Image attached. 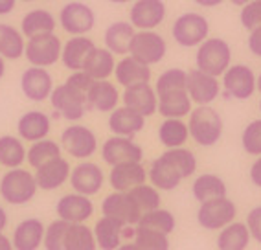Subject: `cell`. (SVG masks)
<instances>
[{
  "mask_svg": "<svg viewBox=\"0 0 261 250\" xmlns=\"http://www.w3.org/2000/svg\"><path fill=\"white\" fill-rule=\"evenodd\" d=\"M61 151H63V147H61V144H57L56 140L42 138L37 140V142H32V145L26 151V160L33 169H37L42 164L61 157Z\"/></svg>",
  "mask_w": 261,
  "mask_h": 250,
  "instance_id": "39",
  "label": "cell"
},
{
  "mask_svg": "<svg viewBox=\"0 0 261 250\" xmlns=\"http://www.w3.org/2000/svg\"><path fill=\"white\" fill-rule=\"evenodd\" d=\"M4 74H6V59L0 56V79L4 78Z\"/></svg>",
  "mask_w": 261,
  "mask_h": 250,
  "instance_id": "58",
  "label": "cell"
},
{
  "mask_svg": "<svg viewBox=\"0 0 261 250\" xmlns=\"http://www.w3.org/2000/svg\"><path fill=\"white\" fill-rule=\"evenodd\" d=\"M188 138H190V129L182 118H164L159 127V140L164 147H184Z\"/></svg>",
  "mask_w": 261,
  "mask_h": 250,
  "instance_id": "35",
  "label": "cell"
},
{
  "mask_svg": "<svg viewBox=\"0 0 261 250\" xmlns=\"http://www.w3.org/2000/svg\"><path fill=\"white\" fill-rule=\"evenodd\" d=\"M193 111V102H191L188 90H177L159 96V111L164 118H184L190 116Z\"/></svg>",
  "mask_w": 261,
  "mask_h": 250,
  "instance_id": "34",
  "label": "cell"
},
{
  "mask_svg": "<svg viewBox=\"0 0 261 250\" xmlns=\"http://www.w3.org/2000/svg\"><path fill=\"white\" fill-rule=\"evenodd\" d=\"M61 50H63V41L54 33H42L35 35L26 41L24 48V57L32 66H54L57 61H61Z\"/></svg>",
  "mask_w": 261,
  "mask_h": 250,
  "instance_id": "9",
  "label": "cell"
},
{
  "mask_svg": "<svg viewBox=\"0 0 261 250\" xmlns=\"http://www.w3.org/2000/svg\"><path fill=\"white\" fill-rule=\"evenodd\" d=\"M147 181V169L142 162H123L111 166L109 184L114 191H129Z\"/></svg>",
  "mask_w": 261,
  "mask_h": 250,
  "instance_id": "24",
  "label": "cell"
},
{
  "mask_svg": "<svg viewBox=\"0 0 261 250\" xmlns=\"http://www.w3.org/2000/svg\"><path fill=\"white\" fill-rule=\"evenodd\" d=\"M259 111H261V99H259Z\"/></svg>",
  "mask_w": 261,
  "mask_h": 250,
  "instance_id": "62",
  "label": "cell"
},
{
  "mask_svg": "<svg viewBox=\"0 0 261 250\" xmlns=\"http://www.w3.org/2000/svg\"><path fill=\"white\" fill-rule=\"evenodd\" d=\"M123 228H125V224H121L120 221L109 217V215H103L101 219H98L96 227H94V237H96L98 248L116 250L123 239Z\"/></svg>",
  "mask_w": 261,
  "mask_h": 250,
  "instance_id": "31",
  "label": "cell"
},
{
  "mask_svg": "<svg viewBox=\"0 0 261 250\" xmlns=\"http://www.w3.org/2000/svg\"><path fill=\"white\" fill-rule=\"evenodd\" d=\"M22 2H33V0H22Z\"/></svg>",
  "mask_w": 261,
  "mask_h": 250,
  "instance_id": "61",
  "label": "cell"
},
{
  "mask_svg": "<svg viewBox=\"0 0 261 250\" xmlns=\"http://www.w3.org/2000/svg\"><path fill=\"white\" fill-rule=\"evenodd\" d=\"M223 96L228 97V99H239V102H245V99H250L254 96V92L257 90L256 87V79L257 76L254 74V70L248 65H230L228 70L224 72L223 76Z\"/></svg>",
  "mask_w": 261,
  "mask_h": 250,
  "instance_id": "8",
  "label": "cell"
},
{
  "mask_svg": "<svg viewBox=\"0 0 261 250\" xmlns=\"http://www.w3.org/2000/svg\"><path fill=\"white\" fill-rule=\"evenodd\" d=\"M168 54V42L154 30H136L135 37L130 41L129 56L135 57L144 65H159Z\"/></svg>",
  "mask_w": 261,
  "mask_h": 250,
  "instance_id": "7",
  "label": "cell"
},
{
  "mask_svg": "<svg viewBox=\"0 0 261 250\" xmlns=\"http://www.w3.org/2000/svg\"><path fill=\"white\" fill-rule=\"evenodd\" d=\"M61 147L72 158L87 160L98 151V136L87 125L72 123L61 133Z\"/></svg>",
  "mask_w": 261,
  "mask_h": 250,
  "instance_id": "10",
  "label": "cell"
},
{
  "mask_svg": "<svg viewBox=\"0 0 261 250\" xmlns=\"http://www.w3.org/2000/svg\"><path fill=\"white\" fill-rule=\"evenodd\" d=\"M197 171V158L186 147H173L154 158L147 169L149 182L160 191H173Z\"/></svg>",
  "mask_w": 261,
  "mask_h": 250,
  "instance_id": "1",
  "label": "cell"
},
{
  "mask_svg": "<svg viewBox=\"0 0 261 250\" xmlns=\"http://www.w3.org/2000/svg\"><path fill=\"white\" fill-rule=\"evenodd\" d=\"M121 94L118 87L109 79H94L92 87L87 92V105L89 111L112 112L120 105Z\"/></svg>",
  "mask_w": 261,
  "mask_h": 250,
  "instance_id": "22",
  "label": "cell"
},
{
  "mask_svg": "<svg viewBox=\"0 0 261 250\" xmlns=\"http://www.w3.org/2000/svg\"><path fill=\"white\" fill-rule=\"evenodd\" d=\"M54 78L46 68L42 66H32L24 70L20 76V90L30 102L42 103L50 99V94L54 90Z\"/></svg>",
  "mask_w": 261,
  "mask_h": 250,
  "instance_id": "18",
  "label": "cell"
},
{
  "mask_svg": "<svg viewBox=\"0 0 261 250\" xmlns=\"http://www.w3.org/2000/svg\"><path fill=\"white\" fill-rule=\"evenodd\" d=\"M57 28V19L54 13L42 8H35V10L28 11L20 20V32L26 39L35 37V35H42V33H54Z\"/></svg>",
  "mask_w": 261,
  "mask_h": 250,
  "instance_id": "30",
  "label": "cell"
},
{
  "mask_svg": "<svg viewBox=\"0 0 261 250\" xmlns=\"http://www.w3.org/2000/svg\"><path fill=\"white\" fill-rule=\"evenodd\" d=\"M248 2H252V0H230V4L238 6V8H243V6L248 4Z\"/></svg>",
  "mask_w": 261,
  "mask_h": 250,
  "instance_id": "57",
  "label": "cell"
},
{
  "mask_svg": "<svg viewBox=\"0 0 261 250\" xmlns=\"http://www.w3.org/2000/svg\"><path fill=\"white\" fill-rule=\"evenodd\" d=\"M230 65H232V48L224 39L208 37L197 46L195 68L215 76V78H221Z\"/></svg>",
  "mask_w": 261,
  "mask_h": 250,
  "instance_id": "4",
  "label": "cell"
},
{
  "mask_svg": "<svg viewBox=\"0 0 261 250\" xmlns=\"http://www.w3.org/2000/svg\"><path fill=\"white\" fill-rule=\"evenodd\" d=\"M101 212L103 215L116 219L125 227H135L142 217V210L136 206V203L127 191H112V193H109L101 203Z\"/></svg>",
  "mask_w": 261,
  "mask_h": 250,
  "instance_id": "15",
  "label": "cell"
},
{
  "mask_svg": "<svg viewBox=\"0 0 261 250\" xmlns=\"http://www.w3.org/2000/svg\"><path fill=\"white\" fill-rule=\"evenodd\" d=\"M247 46H248V52H250L252 56L261 57V26L256 30H252V32H248Z\"/></svg>",
  "mask_w": 261,
  "mask_h": 250,
  "instance_id": "50",
  "label": "cell"
},
{
  "mask_svg": "<svg viewBox=\"0 0 261 250\" xmlns=\"http://www.w3.org/2000/svg\"><path fill=\"white\" fill-rule=\"evenodd\" d=\"M65 250H98V243L85 222H70L65 237Z\"/></svg>",
  "mask_w": 261,
  "mask_h": 250,
  "instance_id": "40",
  "label": "cell"
},
{
  "mask_svg": "<svg viewBox=\"0 0 261 250\" xmlns=\"http://www.w3.org/2000/svg\"><path fill=\"white\" fill-rule=\"evenodd\" d=\"M241 145L247 155H252V157H259L261 155V118L252 120L243 129Z\"/></svg>",
  "mask_w": 261,
  "mask_h": 250,
  "instance_id": "46",
  "label": "cell"
},
{
  "mask_svg": "<svg viewBox=\"0 0 261 250\" xmlns=\"http://www.w3.org/2000/svg\"><path fill=\"white\" fill-rule=\"evenodd\" d=\"M186 78L188 72L182 68H168L156 78L154 90L156 96H164L169 92H177V90H188L186 88Z\"/></svg>",
  "mask_w": 261,
  "mask_h": 250,
  "instance_id": "42",
  "label": "cell"
},
{
  "mask_svg": "<svg viewBox=\"0 0 261 250\" xmlns=\"http://www.w3.org/2000/svg\"><path fill=\"white\" fill-rule=\"evenodd\" d=\"M197 6H201V8H217V6H221L224 2V0H193Z\"/></svg>",
  "mask_w": 261,
  "mask_h": 250,
  "instance_id": "53",
  "label": "cell"
},
{
  "mask_svg": "<svg viewBox=\"0 0 261 250\" xmlns=\"http://www.w3.org/2000/svg\"><path fill=\"white\" fill-rule=\"evenodd\" d=\"M46 227L42 224L41 219L28 217L20 221L13 230V248L15 250H39L44 239Z\"/></svg>",
  "mask_w": 261,
  "mask_h": 250,
  "instance_id": "27",
  "label": "cell"
},
{
  "mask_svg": "<svg viewBox=\"0 0 261 250\" xmlns=\"http://www.w3.org/2000/svg\"><path fill=\"white\" fill-rule=\"evenodd\" d=\"M59 26L68 35H87L96 26V13L87 2L70 0L61 8Z\"/></svg>",
  "mask_w": 261,
  "mask_h": 250,
  "instance_id": "11",
  "label": "cell"
},
{
  "mask_svg": "<svg viewBox=\"0 0 261 250\" xmlns=\"http://www.w3.org/2000/svg\"><path fill=\"white\" fill-rule=\"evenodd\" d=\"M0 250H15L11 239H10V237H6L2 232H0Z\"/></svg>",
  "mask_w": 261,
  "mask_h": 250,
  "instance_id": "54",
  "label": "cell"
},
{
  "mask_svg": "<svg viewBox=\"0 0 261 250\" xmlns=\"http://www.w3.org/2000/svg\"><path fill=\"white\" fill-rule=\"evenodd\" d=\"M135 26L129 20H116L111 22L103 33V41H105V48L114 54V56H127L130 48V41L135 37Z\"/></svg>",
  "mask_w": 261,
  "mask_h": 250,
  "instance_id": "29",
  "label": "cell"
},
{
  "mask_svg": "<svg viewBox=\"0 0 261 250\" xmlns=\"http://www.w3.org/2000/svg\"><path fill=\"white\" fill-rule=\"evenodd\" d=\"M114 68H116V57L105 46L94 48L83 66V70L92 79H109L114 76Z\"/></svg>",
  "mask_w": 261,
  "mask_h": 250,
  "instance_id": "32",
  "label": "cell"
},
{
  "mask_svg": "<svg viewBox=\"0 0 261 250\" xmlns=\"http://www.w3.org/2000/svg\"><path fill=\"white\" fill-rule=\"evenodd\" d=\"M247 227L252 239L261 243V206H256L247 213Z\"/></svg>",
  "mask_w": 261,
  "mask_h": 250,
  "instance_id": "49",
  "label": "cell"
},
{
  "mask_svg": "<svg viewBox=\"0 0 261 250\" xmlns=\"http://www.w3.org/2000/svg\"><path fill=\"white\" fill-rule=\"evenodd\" d=\"M37 190L39 186L35 175L22 166L8 169L0 179V197L13 206L28 204L37 195Z\"/></svg>",
  "mask_w": 261,
  "mask_h": 250,
  "instance_id": "3",
  "label": "cell"
},
{
  "mask_svg": "<svg viewBox=\"0 0 261 250\" xmlns=\"http://www.w3.org/2000/svg\"><path fill=\"white\" fill-rule=\"evenodd\" d=\"M239 22L247 32H252L261 26V0H252L245 4L239 11Z\"/></svg>",
  "mask_w": 261,
  "mask_h": 250,
  "instance_id": "47",
  "label": "cell"
},
{
  "mask_svg": "<svg viewBox=\"0 0 261 250\" xmlns=\"http://www.w3.org/2000/svg\"><path fill=\"white\" fill-rule=\"evenodd\" d=\"M24 48H26V37L22 32L11 24L0 22V56L4 59L17 61L24 57Z\"/></svg>",
  "mask_w": 261,
  "mask_h": 250,
  "instance_id": "37",
  "label": "cell"
},
{
  "mask_svg": "<svg viewBox=\"0 0 261 250\" xmlns=\"http://www.w3.org/2000/svg\"><path fill=\"white\" fill-rule=\"evenodd\" d=\"M68 182H70L72 190L75 193L94 197V195H98L101 191L103 184H105V175H103V169L96 162L81 160L77 166L72 167Z\"/></svg>",
  "mask_w": 261,
  "mask_h": 250,
  "instance_id": "17",
  "label": "cell"
},
{
  "mask_svg": "<svg viewBox=\"0 0 261 250\" xmlns=\"http://www.w3.org/2000/svg\"><path fill=\"white\" fill-rule=\"evenodd\" d=\"M168 8L164 0H133L129 22L135 30H154L166 20Z\"/></svg>",
  "mask_w": 261,
  "mask_h": 250,
  "instance_id": "16",
  "label": "cell"
},
{
  "mask_svg": "<svg viewBox=\"0 0 261 250\" xmlns=\"http://www.w3.org/2000/svg\"><path fill=\"white\" fill-rule=\"evenodd\" d=\"M171 37L182 48H197L210 37V22L202 13L186 11L173 22Z\"/></svg>",
  "mask_w": 261,
  "mask_h": 250,
  "instance_id": "5",
  "label": "cell"
},
{
  "mask_svg": "<svg viewBox=\"0 0 261 250\" xmlns=\"http://www.w3.org/2000/svg\"><path fill=\"white\" fill-rule=\"evenodd\" d=\"M186 88L191 102L195 105H212L223 92V85L219 83V78L206 74L199 68L188 70Z\"/></svg>",
  "mask_w": 261,
  "mask_h": 250,
  "instance_id": "13",
  "label": "cell"
},
{
  "mask_svg": "<svg viewBox=\"0 0 261 250\" xmlns=\"http://www.w3.org/2000/svg\"><path fill=\"white\" fill-rule=\"evenodd\" d=\"M121 103L144 118H149L159 111V96L154 87L149 83H136L125 87L121 94Z\"/></svg>",
  "mask_w": 261,
  "mask_h": 250,
  "instance_id": "19",
  "label": "cell"
},
{
  "mask_svg": "<svg viewBox=\"0 0 261 250\" xmlns=\"http://www.w3.org/2000/svg\"><path fill=\"white\" fill-rule=\"evenodd\" d=\"M70 173H72L70 162L63 157H57L54 160H50V162L42 164L41 167H37L33 175H35L39 190L54 191L57 188H61L65 182H68Z\"/></svg>",
  "mask_w": 261,
  "mask_h": 250,
  "instance_id": "21",
  "label": "cell"
},
{
  "mask_svg": "<svg viewBox=\"0 0 261 250\" xmlns=\"http://www.w3.org/2000/svg\"><path fill=\"white\" fill-rule=\"evenodd\" d=\"M65 83H68L70 87H74L75 90H80V92L87 94L90 90V87H92L94 79L90 78L85 70H75V72H72V74L66 78Z\"/></svg>",
  "mask_w": 261,
  "mask_h": 250,
  "instance_id": "48",
  "label": "cell"
},
{
  "mask_svg": "<svg viewBox=\"0 0 261 250\" xmlns=\"http://www.w3.org/2000/svg\"><path fill=\"white\" fill-rule=\"evenodd\" d=\"M116 250H140L138 246L135 245V243H125V245H120Z\"/></svg>",
  "mask_w": 261,
  "mask_h": 250,
  "instance_id": "56",
  "label": "cell"
},
{
  "mask_svg": "<svg viewBox=\"0 0 261 250\" xmlns=\"http://www.w3.org/2000/svg\"><path fill=\"white\" fill-rule=\"evenodd\" d=\"M135 245L140 250H169V239L168 234L136 227Z\"/></svg>",
  "mask_w": 261,
  "mask_h": 250,
  "instance_id": "44",
  "label": "cell"
},
{
  "mask_svg": "<svg viewBox=\"0 0 261 250\" xmlns=\"http://www.w3.org/2000/svg\"><path fill=\"white\" fill-rule=\"evenodd\" d=\"M96 48V42L87 35H70L68 41L63 42V50H61V63L66 70L75 72V70H83L85 61L89 59L92 50Z\"/></svg>",
  "mask_w": 261,
  "mask_h": 250,
  "instance_id": "23",
  "label": "cell"
},
{
  "mask_svg": "<svg viewBox=\"0 0 261 250\" xmlns=\"http://www.w3.org/2000/svg\"><path fill=\"white\" fill-rule=\"evenodd\" d=\"M256 87H257V90L261 92V72H259V76H257V79H256Z\"/></svg>",
  "mask_w": 261,
  "mask_h": 250,
  "instance_id": "60",
  "label": "cell"
},
{
  "mask_svg": "<svg viewBox=\"0 0 261 250\" xmlns=\"http://www.w3.org/2000/svg\"><path fill=\"white\" fill-rule=\"evenodd\" d=\"M226 191H228L226 182L215 173H202L191 184V193L199 203L217 199V197H226Z\"/></svg>",
  "mask_w": 261,
  "mask_h": 250,
  "instance_id": "33",
  "label": "cell"
},
{
  "mask_svg": "<svg viewBox=\"0 0 261 250\" xmlns=\"http://www.w3.org/2000/svg\"><path fill=\"white\" fill-rule=\"evenodd\" d=\"M238 206L228 197H217L201 203L197 210V222L204 230H221L232 221H236Z\"/></svg>",
  "mask_w": 261,
  "mask_h": 250,
  "instance_id": "12",
  "label": "cell"
},
{
  "mask_svg": "<svg viewBox=\"0 0 261 250\" xmlns=\"http://www.w3.org/2000/svg\"><path fill=\"white\" fill-rule=\"evenodd\" d=\"M6 227H8V212L0 206V232H4Z\"/></svg>",
  "mask_w": 261,
  "mask_h": 250,
  "instance_id": "55",
  "label": "cell"
},
{
  "mask_svg": "<svg viewBox=\"0 0 261 250\" xmlns=\"http://www.w3.org/2000/svg\"><path fill=\"white\" fill-rule=\"evenodd\" d=\"M70 222L63 221V219H57V221L50 222L44 230V239H42V245L46 250H65V237L66 232H68Z\"/></svg>",
  "mask_w": 261,
  "mask_h": 250,
  "instance_id": "45",
  "label": "cell"
},
{
  "mask_svg": "<svg viewBox=\"0 0 261 250\" xmlns=\"http://www.w3.org/2000/svg\"><path fill=\"white\" fill-rule=\"evenodd\" d=\"M101 158L109 166H116L123 162H142L144 158V149L138 145L133 138L127 136L112 135L101 145Z\"/></svg>",
  "mask_w": 261,
  "mask_h": 250,
  "instance_id": "14",
  "label": "cell"
},
{
  "mask_svg": "<svg viewBox=\"0 0 261 250\" xmlns=\"http://www.w3.org/2000/svg\"><path fill=\"white\" fill-rule=\"evenodd\" d=\"M50 103L54 109V118H63L66 121H80L87 111V94L75 90L68 83L57 85L54 87L50 94Z\"/></svg>",
  "mask_w": 261,
  "mask_h": 250,
  "instance_id": "6",
  "label": "cell"
},
{
  "mask_svg": "<svg viewBox=\"0 0 261 250\" xmlns=\"http://www.w3.org/2000/svg\"><path fill=\"white\" fill-rule=\"evenodd\" d=\"M51 131V120L46 112L42 111H28L24 112L17 121V133L19 138L24 142H37V140L48 138Z\"/></svg>",
  "mask_w": 261,
  "mask_h": 250,
  "instance_id": "26",
  "label": "cell"
},
{
  "mask_svg": "<svg viewBox=\"0 0 261 250\" xmlns=\"http://www.w3.org/2000/svg\"><path fill=\"white\" fill-rule=\"evenodd\" d=\"M190 138L201 147H214L223 136V118L212 105H197L190 112Z\"/></svg>",
  "mask_w": 261,
  "mask_h": 250,
  "instance_id": "2",
  "label": "cell"
},
{
  "mask_svg": "<svg viewBox=\"0 0 261 250\" xmlns=\"http://www.w3.org/2000/svg\"><path fill=\"white\" fill-rule=\"evenodd\" d=\"M26 145H24L22 138L13 135H4L0 136V166L13 169V167H20L26 162Z\"/></svg>",
  "mask_w": 261,
  "mask_h": 250,
  "instance_id": "38",
  "label": "cell"
},
{
  "mask_svg": "<svg viewBox=\"0 0 261 250\" xmlns=\"http://www.w3.org/2000/svg\"><path fill=\"white\" fill-rule=\"evenodd\" d=\"M57 217L68 222H87L94 215V203L81 193H66L56 204Z\"/></svg>",
  "mask_w": 261,
  "mask_h": 250,
  "instance_id": "20",
  "label": "cell"
},
{
  "mask_svg": "<svg viewBox=\"0 0 261 250\" xmlns=\"http://www.w3.org/2000/svg\"><path fill=\"white\" fill-rule=\"evenodd\" d=\"M127 193L133 197V201L136 203V206L142 210V213L151 212V210L160 208V190L154 188L153 184H138L136 188L129 190Z\"/></svg>",
  "mask_w": 261,
  "mask_h": 250,
  "instance_id": "43",
  "label": "cell"
},
{
  "mask_svg": "<svg viewBox=\"0 0 261 250\" xmlns=\"http://www.w3.org/2000/svg\"><path fill=\"white\" fill-rule=\"evenodd\" d=\"M17 8V0H0V17L10 15Z\"/></svg>",
  "mask_w": 261,
  "mask_h": 250,
  "instance_id": "52",
  "label": "cell"
},
{
  "mask_svg": "<svg viewBox=\"0 0 261 250\" xmlns=\"http://www.w3.org/2000/svg\"><path fill=\"white\" fill-rule=\"evenodd\" d=\"M250 181L254 186H257V188H261V155L259 157H256V160H254V164L250 166Z\"/></svg>",
  "mask_w": 261,
  "mask_h": 250,
  "instance_id": "51",
  "label": "cell"
},
{
  "mask_svg": "<svg viewBox=\"0 0 261 250\" xmlns=\"http://www.w3.org/2000/svg\"><path fill=\"white\" fill-rule=\"evenodd\" d=\"M252 236L248 232L247 222L232 221L224 228H221L217 237V248L219 250H247Z\"/></svg>",
  "mask_w": 261,
  "mask_h": 250,
  "instance_id": "36",
  "label": "cell"
},
{
  "mask_svg": "<svg viewBox=\"0 0 261 250\" xmlns=\"http://www.w3.org/2000/svg\"><path fill=\"white\" fill-rule=\"evenodd\" d=\"M107 2H111V4L123 6V4H129V2H133V0H107Z\"/></svg>",
  "mask_w": 261,
  "mask_h": 250,
  "instance_id": "59",
  "label": "cell"
},
{
  "mask_svg": "<svg viewBox=\"0 0 261 250\" xmlns=\"http://www.w3.org/2000/svg\"><path fill=\"white\" fill-rule=\"evenodd\" d=\"M145 127V118L138 112H135L129 107H116L112 112H109V129L112 135L135 138L138 133Z\"/></svg>",
  "mask_w": 261,
  "mask_h": 250,
  "instance_id": "25",
  "label": "cell"
},
{
  "mask_svg": "<svg viewBox=\"0 0 261 250\" xmlns=\"http://www.w3.org/2000/svg\"><path fill=\"white\" fill-rule=\"evenodd\" d=\"M138 228H149V230L162 232V234H173L175 228H177V221H175V215H173L169 210L156 208L151 210V212L142 213L140 221L136 224Z\"/></svg>",
  "mask_w": 261,
  "mask_h": 250,
  "instance_id": "41",
  "label": "cell"
},
{
  "mask_svg": "<svg viewBox=\"0 0 261 250\" xmlns=\"http://www.w3.org/2000/svg\"><path fill=\"white\" fill-rule=\"evenodd\" d=\"M151 66L144 65L140 61H136L135 57L123 56L120 61H116V68H114V78L116 83L121 87H130L136 83H149L151 81Z\"/></svg>",
  "mask_w": 261,
  "mask_h": 250,
  "instance_id": "28",
  "label": "cell"
}]
</instances>
